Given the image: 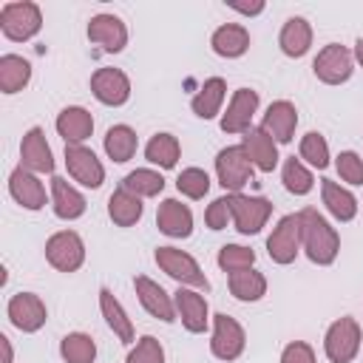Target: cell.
Instances as JSON below:
<instances>
[{
    "instance_id": "5b68a950",
    "label": "cell",
    "mask_w": 363,
    "mask_h": 363,
    "mask_svg": "<svg viewBox=\"0 0 363 363\" xmlns=\"http://www.w3.org/2000/svg\"><path fill=\"white\" fill-rule=\"evenodd\" d=\"M216 176H218V184L224 190L241 193L252 182V162H250L247 150L241 145L221 147L216 156Z\"/></svg>"
},
{
    "instance_id": "d590c367",
    "label": "cell",
    "mask_w": 363,
    "mask_h": 363,
    "mask_svg": "<svg viewBox=\"0 0 363 363\" xmlns=\"http://www.w3.org/2000/svg\"><path fill=\"white\" fill-rule=\"evenodd\" d=\"M60 354L65 363H94L96 357V343L85 332H68L60 340Z\"/></svg>"
},
{
    "instance_id": "f35d334b",
    "label": "cell",
    "mask_w": 363,
    "mask_h": 363,
    "mask_svg": "<svg viewBox=\"0 0 363 363\" xmlns=\"http://www.w3.org/2000/svg\"><path fill=\"white\" fill-rule=\"evenodd\" d=\"M301 159L309 162V164L318 167V170L329 167V145H326V139H323L318 130H309V133L301 139Z\"/></svg>"
},
{
    "instance_id": "b9f144b4",
    "label": "cell",
    "mask_w": 363,
    "mask_h": 363,
    "mask_svg": "<svg viewBox=\"0 0 363 363\" xmlns=\"http://www.w3.org/2000/svg\"><path fill=\"white\" fill-rule=\"evenodd\" d=\"M335 167L340 173L343 182L349 184H363V159L354 153V150H343L337 159H335Z\"/></svg>"
},
{
    "instance_id": "74e56055",
    "label": "cell",
    "mask_w": 363,
    "mask_h": 363,
    "mask_svg": "<svg viewBox=\"0 0 363 363\" xmlns=\"http://www.w3.org/2000/svg\"><path fill=\"white\" fill-rule=\"evenodd\" d=\"M176 187L187 199H204L207 190H210V176L201 167H184L179 173V179H176Z\"/></svg>"
},
{
    "instance_id": "836d02e7",
    "label": "cell",
    "mask_w": 363,
    "mask_h": 363,
    "mask_svg": "<svg viewBox=\"0 0 363 363\" xmlns=\"http://www.w3.org/2000/svg\"><path fill=\"white\" fill-rule=\"evenodd\" d=\"M179 156H182V145H179V139H176L173 133H156V136H150V142L145 145V159H147L150 164L164 167V170L176 167Z\"/></svg>"
},
{
    "instance_id": "bcb514c9",
    "label": "cell",
    "mask_w": 363,
    "mask_h": 363,
    "mask_svg": "<svg viewBox=\"0 0 363 363\" xmlns=\"http://www.w3.org/2000/svg\"><path fill=\"white\" fill-rule=\"evenodd\" d=\"M0 346H3V363H11V343L6 335H0Z\"/></svg>"
},
{
    "instance_id": "ffe728a7",
    "label": "cell",
    "mask_w": 363,
    "mask_h": 363,
    "mask_svg": "<svg viewBox=\"0 0 363 363\" xmlns=\"http://www.w3.org/2000/svg\"><path fill=\"white\" fill-rule=\"evenodd\" d=\"M278 142L264 130V128H250L244 136H241V147L247 150L252 167H258L261 173H272L275 164H278Z\"/></svg>"
},
{
    "instance_id": "52a82bcc",
    "label": "cell",
    "mask_w": 363,
    "mask_h": 363,
    "mask_svg": "<svg viewBox=\"0 0 363 363\" xmlns=\"http://www.w3.org/2000/svg\"><path fill=\"white\" fill-rule=\"evenodd\" d=\"M45 261L60 272H77L85 261V244L79 233L60 230L45 241Z\"/></svg>"
},
{
    "instance_id": "d6986e66",
    "label": "cell",
    "mask_w": 363,
    "mask_h": 363,
    "mask_svg": "<svg viewBox=\"0 0 363 363\" xmlns=\"http://www.w3.org/2000/svg\"><path fill=\"white\" fill-rule=\"evenodd\" d=\"M9 193L11 199L26 210H43L45 207V187L37 179V173L26 167H14L9 176Z\"/></svg>"
},
{
    "instance_id": "ab89813d",
    "label": "cell",
    "mask_w": 363,
    "mask_h": 363,
    "mask_svg": "<svg viewBox=\"0 0 363 363\" xmlns=\"http://www.w3.org/2000/svg\"><path fill=\"white\" fill-rule=\"evenodd\" d=\"M255 264V252L250 247L241 244H224L218 250V267L224 272H238V269H250Z\"/></svg>"
},
{
    "instance_id": "f1b7e54d",
    "label": "cell",
    "mask_w": 363,
    "mask_h": 363,
    "mask_svg": "<svg viewBox=\"0 0 363 363\" xmlns=\"http://www.w3.org/2000/svg\"><path fill=\"white\" fill-rule=\"evenodd\" d=\"M320 196H323L326 210H329L337 221H352V218L357 216V199H354L346 187H340L337 182L320 179Z\"/></svg>"
},
{
    "instance_id": "83f0119b",
    "label": "cell",
    "mask_w": 363,
    "mask_h": 363,
    "mask_svg": "<svg viewBox=\"0 0 363 363\" xmlns=\"http://www.w3.org/2000/svg\"><path fill=\"white\" fill-rule=\"evenodd\" d=\"M224 96H227V82L221 77H210V79H204L199 94L190 99V108L199 119H213V116H218Z\"/></svg>"
},
{
    "instance_id": "e0dca14e",
    "label": "cell",
    "mask_w": 363,
    "mask_h": 363,
    "mask_svg": "<svg viewBox=\"0 0 363 363\" xmlns=\"http://www.w3.org/2000/svg\"><path fill=\"white\" fill-rule=\"evenodd\" d=\"M173 303H176V315L182 318L184 329L193 335H201L210 323V306L204 301V295H199L196 289H184L179 286L173 292Z\"/></svg>"
},
{
    "instance_id": "7dc6e473",
    "label": "cell",
    "mask_w": 363,
    "mask_h": 363,
    "mask_svg": "<svg viewBox=\"0 0 363 363\" xmlns=\"http://www.w3.org/2000/svg\"><path fill=\"white\" fill-rule=\"evenodd\" d=\"M352 54H354V60H357V62L363 65V37H360V40L354 43V51H352Z\"/></svg>"
},
{
    "instance_id": "cb8c5ba5",
    "label": "cell",
    "mask_w": 363,
    "mask_h": 363,
    "mask_svg": "<svg viewBox=\"0 0 363 363\" xmlns=\"http://www.w3.org/2000/svg\"><path fill=\"white\" fill-rule=\"evenodd\" d=\"M51 207H54V216L57 218L74 221V218H79L85 213L88 204H85V196L74 184H68V179L54 176L51 179Z\"/></svg>"
},
{
    "instance_id": "30bf717a",
    "label": "cell",
    "mask_w": 363,
    "mask_h": 363,
    "mask_svg": "<svg viewBox=\"0 0 363 363\" xmlns=\"http://www.w3.org/2000/svg\"><path fill=\"white\" fill-rule=\"evenodd\" d=\"M298 250H301V216L298 213H289V216H284L275 224L272 235L267 238V252H269V258L275 264L286 267V264L295 261Z\"/></svg>"
},
{
    "instance_id": "3957f363",
    "label": "cell",
    "mask_w": 363,
    "mask_h": 363,
    "mask_svg": "<svg viewBox=\"0 0 363 363\" xmlns=\"http://www.w3.org/2000/svg\"><path fill=\"white\" fill-rule=\"evenodd\" d=\"M360 323L354 318H337L335 323H329L326 335H323V352L332 363H352L360 352Z\"/></svg>"
},
{
    "instance_id": "ba28073f",
    "label": "cell",
    "mask_w": 363,
    "mask_h": 363,
    "mask_svg": "<svg viewBox=\"0 0 363 363\" xmlns=\"http://www.w3.org/2000/svg\"><path fill=\"white\" fill-rule=\"evenodd\" d=\"M312 71L320 82L326 85H340L352 77L354 71V54L346 48V45H337V43H329L318 51L315 62H312Z\"/></svg>"
},
{
    "instance_id": "d6a6232c",
    "label": "cell",
    "mask_w": 363,
    "mask_h": 363,
    "mask_svg": "<svg viewBox=\"0 0 363 363\" xmlns=\"http://www.w3.org/2000/svg\"><path fill=\"white\" fill-rule=\"evenodd\" d=\"M230 292H233V298H238L244 303L261 301L267 295V278L261 272H255L252 267L250 269L230 272Z\"/></svg>"
},
{
    "instance_id": "9a60e30c",
    "label": "cell",
    "mask_w": 363,
    "mask_h": 363,
    "mask_svg": "<svg viewBox=\"0 0 363 363\" xmlns=\"http://www.w3.org/2000/svg\"><path fill=\"white\" fill-rule=\"evenodd\" d=\"M255 111H258V91L238 88L227 105V113L221 116V130L224 133H247L252 128Z\"/></svg>"
},
{
    "instance_id": "e575fe53",
    "label": "cell",
    "mask_w": 363,
    "mask_h": 363,
    "mask_svg": "<svg viewBox=\"0 0 363 363\" xmlns=\"http://www.w3.org/2000/svg\"><path fill=\"white\" fill-rule=\"evenodd\" d=\"M122 187L139 199H150V196H159L164 190V176L150 170V167H136L122 179Z\"/></svg>"
},
{
    "instance_id": "60d3db41",
    "label": "cell",
    "mask_w": 363,
    "mask_h": 363,
    "mask_svg": "<svg viewBox=\"0 0 363 363\" xmlns=\"http://www.w3.org/2000/svg\"><path fill=\"white\" fill-rule=\"evenodd\" d=\"M125 363H164V349L153 335H142L136 346L128 352Z\"/></svg>"
},
{
    "instance_id": "5bb4252c",
    "label": "cell",
    "mask_w": 363,
    "mask_h": 363,
    "mask_svg": "<svg viewBox=\"0 0 363 363\" xmlns=\"http://www.w3.org/2000/svg\"><path fill=\"white\" fill-rule=\"evenodd\" d=\"M133 289L139 295V303L162 323H173L179 315H176V303H173V295L164 292V286H159L156 281H150L147 275H136L133 278Z\"/></svg>"
},
{
    "instance_id": "7bdbcfd3",
    "label": "cell",
    "mask_w": 363,
    "mask_h": 363,
    "mask_svg": "<svg viewBox=\"0 0 363 363\" xmlns=\"http://www.w3.org/2000/svg\"><path fill=\"white\" fill-rule=\"evenodd\" d=\"M204 221H207V227H210V230H224V227H227V221H233V213H230V201H227V196L216 199V201L204 210Z\"/></svg>"
},
{
    "instance_id": "7402d4cb",
    "label": "cell",
    "mask_w": 363,
    "mask_h": 363,
    "mask_svg": "<svg viewBox=\"0 0 363 363\" xmlns=\"http://www.w3.org/2000/svg\"><path fill=\"white\" fill-rule=\"evenodd\" d=\"M261 128H264L275 142H281V145L292 142L295 128H298V111H295V105H292L289 99L272 102V105L267 108V113H264Z\"/></svg>"
},
{
    "instance_id": "2e32d148",
    "label": "cell",
    "mask_w": 363,
    "mask_h": 363,
    "mask_svg": "<svg viewBox=\"0 0 363 363\" xmlns=\"http://www.w3.org/2000/svg\"><path fill=\"white\" fill-rule=\"evenodd\" d=\"M20 167L31 173H54V153L45 142L43 128H28L20 142Z\"/></svg>"
},
{
    "instance_id": "ac0fdd59",
    "label": "cell",
    "mask_w": 363,
    "mask_h": 363,
    "mask_svg": "<svg viewBox=\"0 0 363 363\" xmlns=\"http://www.w3.org/2000/svg\"><path fill=\"white\" fill-rule=\"evenodd\" d=\"M88 40L102 45V51L116 54L128 45V28L116 14H94L88 23Z\"/></svg>"
},
{
    "instance_id": "f546056e",
    "label": "cell",
    "mask_w": 363,
    "mask_h": 363,
    "mask_svg": "<svg viewBox=\"0 0 363 363\" xmlns=\"http://www.w3.org/2000/svg\"><path fill=\"white\" fill-rule=\"evenodd\" d=\"M142 199L139 196H133L130 190H125V187H119V190H113L111 193V199H108V216H111V221L116 224V227H133L139 218H142Z\"/></svg>"
},
{
    "instance_id": "44dd1931",
    "label": "cell",
    "mask_w": 363,
    "mask_h": 363,
    "mask_svg": "<svg viewBox=\"0 0 363 363\" xmlns=\"http://www.w3.org/2000/svg\"><path fill=\"white\" fill-rule=\"evenodd\" d=\"M156 227L170 238H187L193 233V213L179 199H164L156 210Z\"/></svg>"
},
{
    "instance_id": "6da1fadb",
    "label": "cell",
    "mask_w": 363,
    "mask_h": 363,
    "mask_svg": "<svg viewBox=\"0 0 363 363\" xmlns=\"http://www.w3.org/2000/svg\"><path fill=\"white\" fill-rule=\"evenodd\" d=\"M298 216H301V244L306 250V258L318 267H329L340 252L337 230L315 207H303Z\"/></svg>"
},
{
    "instance_id": "ee69618b",
    "label": "cell",
    "mask_w": 363,
    "mask_h": 363,
    "mask_svg": "<svg viewBox=\"0 0 363 363\" xmlns=\"http://www.w3.org/2000/svg\"><path fill=\"white\" fill-rule=\"evenodd\" d=\"M281 363H318V360H315V352H312L309 343H303V340H292V343L284 346V352H281Z\"/></svg>"
},
{
    "instance_id": "4316f807",
    "label": "cell",
    "mask_w": 363,
    "mask_h": 363,
    "mask_svg": "<svg viewBox=\"0 0 363 363\" xmlns=\"http://www.w3.org/2000/svg\"><path fill=\"white\" fill-rule=\"evenodd\" d=\"M278 45L286 57H303L312 45V26L303 20V17H289L284 26H281V34H278Z\"/></svg>"
},
{
    "instance_id": "277c9868",
    "label": "cell",
    "mask_w": 363,
    "mask_h": 363,
    "mask_svg": "<svg viewBox=\"0 0 363 363\" xmlns=\"http://www.w3.org/2000/svg\"><path fill=\"white\" fill-rule=\"evenodd\" d=\"M153 258H156V264H159L162 272H167L173 281H179V286L187 284V286L210 289L207 275L201 272L199 261H196L190 252L176 250V247H156V255H153Z\"/></svg>"
},
{
    "instance_id": "9c48e42d",
    "label": "cell",
    "mask_w": 363,
    "mask_h": 363,
    "mask_svg": "<svg viewBox=\"0 0 363 363\" xmlns=\"http://www.w3.org/2000/svg\"><path fill=\"white\" fill-rule=\"evenodd\" d=\"M244 346H247V332H244V326H241L235 318L224 315V312L213 315V340H210L213 357L230 363V360H235V357L244 352Z\"/></svg>"
},
{
    "instance_id": "8992f818",
    "label": "cell",
    "mask_w": 363,
    "mask_h": 363,
    "mask_svg": "<svg viewBox=\"0 0 363 363\" xmlns=\"http://www.w3.org/2000/svg\"><path fill=\"white\" fill-rule=\"evenodd\" d=\"M230 213H233V224L241 235H255L261 233V227L267 224V218L272 216V201H267L264 196H244V193H230Z\"/></svg>"
},
{
    "instance_id": "603a6c76",
    "label": "cell",
    "mask_w": 363,
    "mask_h": 363,
    "mask_svg": "<svg viewBox=\"0 0 363 363\" xmlns=\"http://www.w3.org/2000/svg\"><path fill=\"white\" fill-rule=\"evenodd\" d=\"M57 133L65 139V145H82L94 133V116L82 105H68L57 113Z\"/></svg>"
},
{
    "instance_id": "1f68e13d",
    "label": "cell",
    "mask_w": 363,
    "mask_h": 363,
    "mask_svg": "<svg viewBox=\"0 0 363 363\" xmlns=\"http://www.w3.org/2000/svg\"><path fill=\"white\" fill-rule=\"evenodd\" d=\"M136 145H139V139H136V130H133L130 125H113V128H108V133H105V153H108V159H113L116 164L133 159Z\"/></svg>"
},
{
    "instance_id": "f6af8a7d",
    "label": "cell",
    "mask_w": 363,
    "mask_h": 363,
    "mask_svg": "<svg viewBox=\"0 0 363 363\" xmlns=\"http://www.w3.org/2000/svg\"><path fill=\"white\" fill-rule=\"evenodd\" d=\"M227 6H230L233 11H241V14H247V17H255V14H261V11H264V0H252V3L227 0Z\"/></svg>"
},
{
    "instance_id": "7a4b0ae2",
    "label": "cell",
    "mask_w": 363,
    "mask_h": 363,
    "mask_svg": "<svg viewBox=\"0 0 363 363\" xmlns=\"http://www.w3.org/2000/svg\"><path fill=\"white\" fill-rule=\"evenodd\" d=\"M43 28V11L31 0H14L0 9V31L6 40L26 43Z\"/></svg>"
},
{
    "instance_id": "d4e9b609",
    "label": "cell",
    "mask_w": 363,
    "mask_h": 363,
    "mask_svg": "<svg viewBox=\"0 0 363 363\" xmlns=\"http://www.w3.org/2000/svg\"><path fill=\"white\" fill-rule=\"evenodd\" d=\"M210 45L218 57H227V60H235L241 57L247 48H250V31L238 23H224L213 31L210 37Z\"/></svg>"
},
{
    "instance_id": "4fadbf2b",
    "label": "cell",
    "mask_w": 363,
    "mask_h": 363,
    "mask_svg": "<svg viewBox=\"0 0 363 363\" xmlns=\"http://www.w3.org/2000/svg\"><path fill=\"white\" fill-rule=\"evenodd\" d=\"M91 91L102 105L119 108L130 99V79L119 68H96L91 77Z\"/></svg>"
},
{
    "instance_id": "7c38bea8",
    "label": "cell",
    "mask_w": 363,
    "mask_h": 363,
    "mask_svg": "<svg viewBox=\"0 0 363 363\" xmlns=\"http://www.w3.org/2000/svg\"><path fill=\"white\" fill-rule=\"evenodd\" d=\"M6 312H9V320L20 332H28V335L37 332V329H43V323L48 318V309H45L43 298L34 295V292H17V295H11Z\"/></svg>"
},
{
    "instance_id": "4dcf8cb0",
    "label": "cell",
    "mask_w": 363,
    "mask_h": 363,
    "mask_svg": "<svg viewBox=\"0 0 363 363\" xmlns=\"http://www.w3.org/2000/svg\"><path fill=\"white\" fill-rule=\"evenodd\" d=\"M31 82V62L20 54H3L0 57V91L17 94Z\"/></svg>"
},
{
    "instance_id": "484cf974",
    "label": "cell",
    "mask_w": 363,
    "mask_h": 363,
    "mask_svg": "<svg viewBox=\"0 0 363 363\" xmlns=\"http://www.w3.org/2000/svg\"><path fill=\"white\" fill-rule=\"evenodd\" d=\"M99 309H102V318L105 323L113 329V335L122 340V343H133L136 332H133V320L128 318V312L122 309V303L113 298V292L108 286L99 289Z\"/></svg>"
},
{
    "instance_id": "8fae6325",
    "label": "cell",
    "mask_w": 363,
    "mask_h": 363,
    "mask_svg": "<svg viewBox=\"0 0 363 363\" xmlns=\"http://www.w3.org/2000/svg\"><path fill=\"white\" fill-rule=\"evenodd\" d=\"M65 167L71 173L74 182H79L82 187L96 190L105 182V167L96 159V153L85 145H65Z\"/></svg>"
},
{
    "instance_id": "8d00e7d4",
    "label": "cell",
    "mask_w": 363,
    "mask_h": 363,
    "mask_svg": "<svg viewBox=\"0 0 363 363\" xmlns=\"http://www.w3.org/2000/svg\"><path fill=\"white\" fill-rule=\"evenodd\" d=\"M281 179H284V187H286L292 196H306V193L315 187V176H312V170H306L303 162L295 159V156H289V159L284 162V173H281Z\"/></svg>"
}]
</instances>
